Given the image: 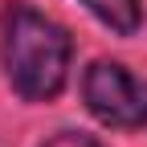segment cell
<instances>
[{
	"label": "cell",
	"mask_w": 147,
	"mask_h": 147,
	"mask_svg": "<svg viewBox=\"0 0 147 147\" xmlns=\"http://www.w3.org/2000/svg\"><path fill=\"white\" fill-rule=\"evenodd\" d=\"M69 33L29 4H8L0 16V61L8 86L25 102H49L61 94L69 74Z\"/></svg>",
	"instance_id": "obj_1"
},
{
	"label": "cell",
	"mask_w": 147,
	"mask_h": 147,
	"mask_svg": "<svg viewBox=\"0 0 147 147\" xmlns=\"http://www.w3.org/2000/svg\"><path fill=\"white\" fill-rule=\"evenodd\" d=\"M41 147H102V143L90 139V135H82V131H57L53 139H45Z\"/></svg>",
	"instance_id": "obj_4"
},
{
	"label": "cell",
	"mask_w": 147,
	"mask_h": 147,
	"mask_svg": "<svg viewBox=\"0 0 147 147\" xmlns=\"http://www.w3.org/2000/svg\"><path fill=\"white\" fill-rule=\"evenodd\" d=\"M82 4L98 16V21L106 29H115V33H135L139 21H143V4L139 0H82Z\"/></svg>",
	"instance_id": "obj_3"
},
{
	"label": "cell",
	"mask_w": 147,
	"mask_h": 147,
	"mask_svg": "<svg viewBox=\"0 0 147 147\" xmlns=\"http://www.w3.org/2000/svg\"><path fill=\"white\" fill-rule=\"evenodd\" d=\"M82 102L102 127L115 131L147 127V82L119 61H94L82 74Z\"/></svg>",
	"instance_id": "obj_2"
}]
</instances>
